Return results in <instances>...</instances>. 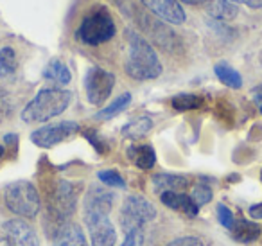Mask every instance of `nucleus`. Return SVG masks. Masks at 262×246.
I'll list each match as a JSON object with an SVG mask.
<instances>
[{"instance_id":"f257e3e1","label":"nucleus","mask_w":262,"mask_h":246,"mask_svg":"<svg viewBox=\"0 0 262 246\" xmlns=\"http://www.w3.org/2000/svg\"><path fill=\"white\" fill-rule=\"evenodd\" d=\"M115 194L106 189L92 187L84 198V223L94 246H115L117 230L110 221Z\"/></svg>"},{"instance_id":"f03ea898","label":"nucleus","mask_w":262,"mask_h":246,"mask_svg":"<svg viewBox=\"0 0 262 246\" xmlns=\"http://www.w3.org/2000/svg\"><path fill=\"white\" fill-rule=\"evenodd\" d=\"M127 56L124 61V70L129 77L137 81L157 79L162 74V63L151 44L135 31H126Z\"/></svg>"},{"instance_id":"7ed1b4c3","label":"nucleus","mask_w":262,"mask_h":246,"mask_svg":"<svg viewBox=\"0 0 262 246\" xmlns=\"http://www.w3.org/2000/svg\"><path fill=\"white\" fill-rule=\"evenodd\" d=\"M72 94L63 88H43L36 94V97L22 110V120L31 122H45V120L58 117L69 108Z\"/></svg>"},{"instance_id":"20e7f679","label":"nucleus","mask_w":262,"mask_h":246,"mask_svg":"<svg viewBox=\"0 0 262 246\" xmlns=\"http://www.w3.org/2000/svg\"><path fill=\"white\" fill-rule=\"evenodd\" d=\"M115 33V22H113L110 11L104 6H97L83 18L81 26L76 31V36L84 45L97 47V45H102L112 40Z\"/></svg>"},{"instance_id":"39448f33","label":"nucleus","mask_w":262,"mask_h":246,"mask_svg":"<svg viewBox=\"0 0 262 246\" xmlns=\"http://www.w3.org/2000/svg\"><path fill=\"white\" fill-rule=\"evenodd\" d=\"M6 205L16 216L33 219L40 212V196L31 181H15L6 189Z\"/></svg>"},{"instance_id":"423d86ee","label":"nucleus","mask_w":262,"mask_h":246,"mask_svg":"<svg viewBox=\"0 0 262 246\" xmlns=\"http://www.w3.org/2000/svg\"><path fill=\"white\" fill-rule=\"evenodd\" d=\"M157 216V210L147 201L144 196L131 194L124 199L122 209H120V228L124 234L135 230V228H144V224L149 223Z\"/></svg>"},{"instance_id":"0eeeda50","label":"nucleus","mask_w":262,"mask_h":246,"mask_svg":"<svg viewBox=\"0 0 262 246\" xmlns=\"http://www.w3.org/2000/svg\"><path fill=\"white\" fill-rule=\"evenodd\" d=\"M115 87V76L101 67H92L84 76V92L90 105L101 106Z\"/></svg>"},{"instance_id":"6e6552de","label":"nucleus","mask_w":262,"mask_h":246,"mask_svg":"<svg viewBox=\"0 0 262 246\" xmlns=\"http://www.w3.org/2000/svg\"><path fill=\"white\" fill-rule=\"evenodd\" d=\"M77 131H79V124L77 122H74V120H61V122L47 124V126L33 131L31 133V140L38 148H52V146L59 144V142L76 135Z\"/></svg>"},{"instance_id":"1a4fd4ad","label":"nucleus","mask_w":262,"mask_h":246,"mask_svg":"<svg viewBox=\"0 0 262 246\" xmlns=\"http://www.w3.org/2000/svg\"><path fill=\"white\" fill-rule=\"evenodd\" d=\"M76 198L77 192L70 181L59 180L56 183V189L52 192L51 210L58 217H70L76 210Z\"/></svg>"},{"instance_id":"9d476101","label":"nucleus","mask_w":262,"mask_h":246,"mask_svg":"<svg viewBox=\"0 0 262 246\" xmlns=\"http://www.w3.org/2000/svg\"><path fill=\"white\" fill-rule=\"evenodd\" d=\"M142 4L158 18L169 24L180 26L185 22V11H183L180 0H142Z\"/></svg>"},{"instance_id":"9b49d317","label":"nucleus","mask_w":262,"mask_h":246,"mask_svg":"<svg viewBox=\"0 0 262 246\" xmlns=\"http://www.w3.org/2000/svg\"><path fill=\"white\" fill-rule=\"evenodd\" d=\"M4 232L11 246H40L34 230L22 219H9L4 223Z\"/></svg>"},{"instance_id":"f8f14e48","label":"nucleus","mask_w":262,"mask_h":246,"mask_svg":"<svg viewBox=\"0 0 262 246\" xmlns=\"http://www.w3.org/2000/svg\"><path fill=\"white\" fill-rule=\"evenodd\" d=\"M160 199L167 209L178 210V212L187 214L189 217L198 216V209L200 207L194 203V199L190 196L183 194V192H162Z\"/></svg>"},{"instance_id":"ddd939ff","label":"nucleus","mask_w":262,"mask_h":246,"mask_svg":"<svg viewBox=\"0 0 262 246\" xmlns=\"http://www.w3.org/2000/svg\"><path fill=\"white\" fill-rule=\"evenodd\" d=\"M56 246H88L86 235L76 223H63L54 237Z\"/></svg>"},{"instance_id":"4468645a","label":"nucleus","mask_w":262,"mask_h":246,"mask_svg":"<svg viewBox=\"0 0 262 246\" xmlns=\"http://www.w3.org/2000/svg\"><path fill=\"white\" fill-rule=\"evenodd\" d=\"M189 187V178L182 174H157L153 176V189L157 192H182Z\"/></svg>"},{"instance_id":"2eb2a0df","label":"nucleus","mask_w":262,"mask_h":246,"mask_svg":"<svg viewBox=\"0 0 262 246\" xmlns=\"http://www.w3.org/2000/svg\"><path fill=\"white\" fill-rule=\"evenodd\" d=\"M127 158L131 162L135 163L139 169H151V167L157 163V155H155V149L147 144H142V146H129L126 151Z\"/></svg>"},{"instance_id":"dca6fc26","label":"nucleus","mask_w":262,"mask_h":246,"mask_svg":"<svg viewBox=\"0 0 262 246\" xmlns=\"http://www.w3.org/2000/svg\"><path fill=\"white\" fill-rule=\"evenodd\" d=\"M203 6L215 20H232L237 16V4L232 0H205Z\"/></svg>"},{"instance_id":"f3484780","label":"nucleus","mask_w":262,"mask_h":246,"mask_svg":"<svg viewBox=\"0 0 262 246\" xmlns=\"http://www.w3.org/2000/svg\"><path fill=\"white\" fill-rule=\"evenodd\" d=\"M232 235L235 241L239 242H251L255 239H258L260 235V227L253 221H248V219H235L232 227Z\"/></svg>"},{"instance_id":"a211bd4d","label":"nucleus","mask_w":262,"mask_h":246,"mask_svg":"<svg viewBox=\"0 0 262 246\" xmlns=\"http://www.w3.org/2000/svg\"><path fill=\"white\" fill-rule=\"evenodd\" d=\"M214 72H215V76L219 77V81H221L223 85H226V87L235 88V90L243 87V77H241V74L237 72L233 67H230L226 61L215 63Z\"/></svg>"},{"instance_id":"6ab92c4d","label":"nucleus","mask_w":262,"mask_h":246,"mask_svg":"<svg viewBox=\"0 0 262 246\" xmlns=\"http://www.w3.org/2000/svg\"><path fill=\"white\" fill-rule=\"evenodd\" d=\"M43 77L49 81H54V83H58V85H67L72 79V77H70V70L67 69L65 63L59 61V59H52V61L49 63L43 72Z\"/></svg>"},{"instance_id":"aec40b11","label":"nucleus","mask_w":262,"mask_h":246,"mask_svg":"<svg viewBox=\"0 0 262 246\" xmlns=\"http://www.w3.org/2000/svg\"><path fill=\"white\" fill-rule=\"evenodd\" d=\"M153 128V120L149 117H137L122 128V135L127 138H140Z\"/></svg>"},{"instance_id":"412c9836","label":"nucleus","mask_w":262,"mask_h":246,"mask_svg":"<svg viewBox=\"0 0 262 246\" xmlns=\"http://www.w3.org/2000/svg\"><path fill=\"white\" fill-rule=\"evenodd\" d=\"M129 102H131V94H122V95H119V97H117L115 101L112 102V105H108L106 108H102L101 112L95 113V119H99V120L112 119V117L119 115V113L122 112V110H126Z\"/></svg>"},{"instance_id":"4be33fe9","label":"nucleus","mask_w":262,"mask_h":246,"mask_svg":"<svg viewBox=\"0 0 262 246\" xmlns=\"http://www.w3.org/2000/svg\"><path fill=\"white\" fill-rule=\"evenodd\" d=\"M203 106V99L196 94H180L172 97V108L178 112H187V110H196Z\"/></svg>"},{"instance_id":"5701e85b","label":"nucleus","mask_w":262,"mask_h":246,"mask_svg":"<svg viewBox=\"0 0 262 246\" xmlns=\"http://www.w3.org/2000/svg\"><path fill=\"white\" fill-rule=\"evenodd\" d=\"M16 70V54L11 47L0 49V77H8Z\"/></svg>"},{"instance_id":"b1692460","label":"nucleus","mask_w":262,"mask_h":246,"mask_svg":"<svg viewBox=\"0 0 262 246\" xmlns=\"http://www.w3.org/2000/svg\"><path fill=\"white\" fill-rule=\"evenodd\" d=\"M99 180H101V183L108 185V187H115V189H124L126 187V181H124V178L120 176L117 171H101V173L97 174Z\"/></svg>"},{"instance_id":"393cba45","label":"nucleus","mask_w":262,"mask_h":246,"mask_svg":"<svg viewBox=\"0 0 262 246\" xmlns=\"http://www.w3.org/2000/svg\"><path fill=\"white\" fill-rule=\"evenodd\" d=\"M190 198L194 199V203H196L198 207L207 205V203L212 201V189L205 183H198L196 187H194L192 196H190Z\"/></svg>"},{"instance_id":"a878e982","label":"nucleus","mask_w":262,"mask_h":246,"mask_svg":"<svg viewBox=\"0 0 262 246\" xmlns=\"http://www.w3.org/2000/svg\"><path fill=\"white\" fill-rule=\"evenodd\" d=\"M144 239H146L144 228H135V230L127 232L120 246H144Z\"/></svg>"},{"instance_id":"bb28decb","label":"nucleus","mask_w":262,"mask_h":246,"mask_svg":"<svg viewBox=\"0 0 262 246\" xmlns=\"http://www.w3.org/2000/svg\"><path fill=\"white\" fill-rule=\"evenodd\" d=\"M11 113H13L11 97H9V94L4 90V88H0V122L8 119Z\"/></svg>"},{"instance_id":"cd10ccee","label":"nucleus","mask_w":262,"mask_h":246,"mask_svg":"<svg viewBox=\"0 0 262 246\" xmlns=\"http://www.w3.org/2000/svg\"><path fill=\"white\" fill-rule=\"evenodd\" d=\"M217 219H219V223H221L225 228H228V230H232L233 223H235V217H233L232 210H230L226 205H223V203L217 205Z\"/></svg>"},{"instance_id":"c85d7f7f","label":"nucleus","mask_w":262,"mask_h":246,"mask_svg":"<svg viewBox=\"0 0 262 246\" xmlns=\"http://www.w3.org/2000/svg\"><path fill=\"white\" fill-rule=\"evenodd\" d=\"M165 246H205L203 241L200 237H194V235H187V237H178L174 241H171Z\"/></svg>"},{"instance_id":"c756f323","label":"nucleus","mask_w":262,"mask_h":246,"mask_svg":"<svg viewBox=\"0 0 262 246\" xmlns=\"http://www.w3.org/2000/svg\"><path fill=\"white\" fill-rule=\"evenodd\" d=\"M235 4H246L248 8H253V9H258L262 8V0H232Z\"/></svg>"},{"instance_id":"7c9ffc66","label":"nucleus","mask_w":262,"mask_h":246,"mask_svg":"<svg viewBox=\"0 0 262 246\" xmlns=\"http://www.w3.org/2000/svg\"><path fill=\"white\" fill-rule=\"evenodd\" d=\"M250 216L253 217V219H262V203H258V205H253L250 207Z\"/></svg>"},{"instance_id":"2f4dec72","label":"nucleus","mask_w":262,"mask_h":246,"mask_svg":"<svg viewBox=\"0 0 262 246\" xmlns=\"http://www.w3.org/2000/svg\"><path fill=\"white\" fill-rule=\"evenodd\" d=\"M253 97H255V101H257V102L262 101V85H258L257 88H253Z\"/></svg>"},{"instance_id":"473e14b6","label":"nucleus","mask_w":262,"mask_h":246,"mask_svg":"<svg viewBox=\"0 0 262 246\" xmlns=\"http://www.w3.org/2000/svg\"><path fill=\"white\" fill-rule=\"evenodd\" d=\"M185 4H192V6H198V4H205V0H183Z\"/></svg>"},{"instance_id":"72a5a7b5","label":"nucleus","mask_w":262,"mask_h":246,"mask_svg":"<svg viewBox=\"0 0 262 246\" xmlns=\"http://www.w3.org/2000/svg\"><path fill=\"white\" fill-rule=\"evenodd\" d=\"M0 246H11V244H9V241H8V239L0 237Z\"/></svg>"},{"instance_id":"f704fd0d","label":"nucleus","mask_w":262,"mask_h":246,"mask_svg":"<svg viewBox=\"0 0 262 246\" xmlns=\"http://www.w3.org/2000/svg\"><path fill=\"white\" fill-rule=\"evenodd\" d=\"M4 155V148H2V146H0V156Z\"/></svg>"},{"instance_id":"c9c22d12","label":"nucleus","mask_w":262,"mask_h":246,"mask_svg":"<svg viewBox=\"0 0 262 246\" xmlns=\"http://www.w3.org/2000/svg\"><path fill=\"white\" fill-rule=\"evenodd\" d=\"M260 180H262V173H260Z\"/></svg>"}]
</instances>
